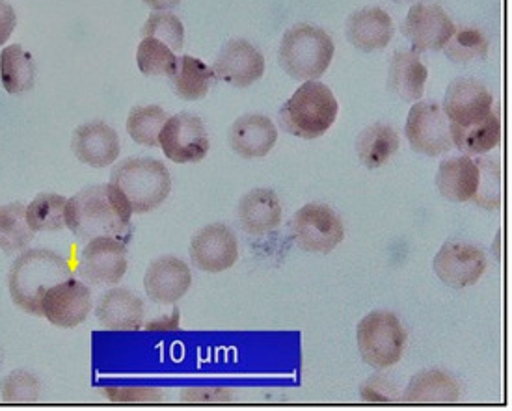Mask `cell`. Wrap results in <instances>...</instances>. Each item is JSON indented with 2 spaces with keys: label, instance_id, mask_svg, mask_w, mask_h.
I'll use <instances>...</instances> for the list:
<instances>
[{
  "label": "cell",
  "instance_id": "cell-29",
  "mask_svg": "<svg viewBox=\"0 0 512 411\" xmlns=\"http://www.w3.org/2000/svg\"><path fill=\"white\" fill-rule=\"evenodd\" d=\"M453 147L460 149L468 157H479L498 147L501 140V123L498 112L490 114L485 121L472 127L449 125Z\"/></svg>",
  "mask_w": 512,
  "mask_h": 411
},
{
  "label": "cell",
  "instance_id": "cell-9",
  "mask_svg": "<svg viewBox=\"0 0 512 411\" xmlns=\"http://www.w3.org/2000/svg\"><path fill=\"white\" fill-rule=\"evenodd\" d=\"M159 147L176 164H194L209 153V134L198 116L187 112L168 118L159 134Z\"/></svg>",
  "mask_w": 512,
  "mask_h": 411
},
{
  "label": "cell",
  "instance_id": "cell-33",
  "mask_svg": "<svg viewBox=\"0 0 512 411\" xmlns=\"http://www.w3.org/2000/svg\"><path fill=\"white\" fill-rule=\"evenodd\" d=\"M166 120L168 114L157 105L131 108L127 118V133L140 146L159 147V134Z\"/></svg>",
  "mask_w": 512,
  "mask_h": 411
},
{
  "label": "cell",
  "instance_id": "cell-20",
  "mask_svg": "<svg viewBox=\"0 0 512 411\" xmlns=\"http://www.w3.org/2000/svg\"><path fill=\"white\" fill-rule=\"evenodd\" d=\"M276 140L278 131L267 116L246 114L231 125L230 147L243 159L267 157Z\"/></svg>",
  "mask_w": 512,
  "mask_h": 411
},
{
  "label": "cell",
  "instance_id": "cell-3",
  "mask_svg": "<svg viewBox=\"0 0 512 411\" xmlns=\"http://www.w3.org/2000/svg\"><path fill=\"white\" fill-rule=\"evenodd\" d=\"M339 105L332 90L319 80H306L280 108V127L287 134L315 140L321 138L337 118Z\"/></svg>",
  "mask_w": 512,
  "mask_h": 411
},
{
  "label": "cell",
  "instance_id": "cell-4",
  "mask_svg": "<svg viewBox=\"0 0 512 411\" xmlns=\"http://www.w3.org/2000/svg\"><path fill=\"white\" fill-rule=\"evenodd\" d=\"M336 53L334 40L323 28L295 25L283 34L278 60L283 71L295 80H317L323 77Z\"/></svg>",
  "mask_w": 512,
  "mask_h": 411
},
{
  "label": "cell",
  "instance_id": "cell-42",
  "mask_svg": "<svg viewBox=\"0 0 512 411\" xmlns=\"http://www.w3.org/2000/svg\"><path fill=\"white\" fill-rule=\"evenodd\" d=\"M179 2L181 0H144V4L149 6L151 10H155V12H168V10L176 8Z\"/></svg>",
  "mask_w": 512,
  "mask_h": 411
},
{
  "label": "cell",
  "instance_id": "cell-14",
  "mask_svg": "<svg viewBox=\"0 0 512 411\" xmlns=\"http://www.w3.org/2000/svg\"><path fill=\"white\" fill-rule=\"evenodd\" d=\"M190 259L202 272L218 274L230 270L239 259V240L224 224H209L190 240Z\"/></svg>",
  "mask_w": 512,
  "mask_h": 411
},
{
  "label": "cell",
  "instance_id": "cell-31",
  "mask_svg": "<svg viewBox=\"0 0 512 411\" xmlns=\"http://www.w3.org/2000/svg\"><path fill=\"white\" fill-rule=\"evenodd\" d=\"M488 49H490V41L481 30L464 27L455 28L453 36L445 43L442 51L453 64L468 66L473 62L486 60Z\"/></svg>",
  "mask_w": 512,
  "mask_h": 411
},
{
  "label": "cell",
  "instance_id": "cell-22",
  "mask_svg": "<svg viewBox=\"0 0 512 411\" xmlns=\"http://www.w3.org/2000/svg\"><path fill=\"white\" fill-rule=\"evenodd\" d=\"M395 27L390 14L382 8H364L358 10L347 21V38L352 47L364 53L382 51L393 40Z\"/></svg>",
  "mask_w": 512,
  "mask_h": 411
},
{
  "label": "cell",
  "instance_id": "cell-10",
  "mask_svg": "<svg viewBox=\"0 0 512 411\" xmlns=\"http://www.w3.org/2000/svg\"><path fill=\"white\" fill-rule=\"evenodd\" d=\"M77 272L90 285H118L127 272V246L116 237L88 240L79 255Z\"/></svg>",
  "mask_w": 512,
  "mask_h": 411
},
{
  "label": "cell",
  "instance_id": "cell-18",
  "mask_svg": "<svg viewBox=\"0 0 512 411\" xmlns=\"http://www.w3.org/2000/svg\"><path fill=\"white\" fill-rule=\"evenodd\" d=\"M71 147L75 157L92 168H107L122 151L120 136L105 121H90L75 129Z\"/></svg>",
  "mask_w": 512,
  "mask_h": 411
},
{
  "label": "cell",
  "instance_id": "cell-28",
  "mask_svg": "<svg viewBox=\"0 0 512 411\" xmlns=\"http://www.w3.org/2000/svg\"><path fill=\"white\" fill-rule=\"evenodd\" d=\"M0 80L4 90L12 95L30 92L36 82L32 54L17 43L4 47L0 53Z\"/></svg>",
  "mask_w": 512,
  "mask_h": 411
},
{
  "label": "cell",
  "instance_id": "cell-25",
  "mask_svg": "<svg viewBox=\"0 0 512 411\" xmlns=\"http://www.w3.org/2000/svg\"><path fill=\"white\" fill-rule=\"evenodd\" d=\"M427 79L429 71L419 60V54L399 51L391 56L388 90L395 97L403 99L406 103H418L425 93Z\"/></svg>",
  "mask_w": 512,
  "mask_h": 411
},
{
  "label": "cell",
  "instance_id": "cell-19",
  "mask_svg": "<svg viewBox=\"0 0 512 411\" xmlns=\"http://www.w3.org/2000/svg\"><path fill=\"white\" fill-rule=\"evenodd\" d=\"M95 317L110 332H135L144 326L142 298L127 289H110L95 305Z\"/></svg>",
  "mask_w": 512,
  "mask_h": 411
},
{
  "label": "cell",
  "instance_id": "cell-6",
  "mask_svg": "<svg viewBox=\"0 0 512 411\" xmlns=\"http://www.w3.org/2000/svg\"><path fill=\"white\" fill-rule=\"evenodd\" d=\"M356 343L365 363L377 371L397 365L406 348L403 322L390 311H373L360 320Z\"/></svg>",
  "mask_w": 512,
  "mask_h": 411
},
{
  "label": "cell",
  "instance_id": "cell-43",
  "mask_svg": "<svg viewBox=\"0 0 512 411\" xmlns=\"http://www.w3.org/2000/svg\"><path fill=\"white\" fill-rule=\"evenodd\" d=\"M393 2H416V0H393Z\"/></svg>",
  "mask_w": 512,
  "mask_h": 411
},
{
  "label": "cell",
  "instance_id": "cell-17",
  "mask_svg": "<svg viewBox=\"0 0 512 411\" xmlns=\"http://www.w3.org/2000/svg\"><path fill=\"white\" fill-rule=\"evenodd\" d=\"M190 285L192 272L189 265L174 255L155 259L144 276V289L149 300L155 304H177L189 292Z\"/></svg>",
  "mask_w": 512,
  "mask_h": 411
},
{
  "label": "cell",
  "instance_id": "cell-26",
  "mask_svg": "<svg viewBox=\"0 0 512 411\" xmlns=\"http://www.w3.org/2000/svg\"><path fill=\"white\" fill-rule=\"evenodd\" d=\"M401 140L397 131L388 123H373L364 129L356 140L358 159L369 170L382 168L399 151Z\"/></svg>",
  "mask_w": 512,
  "mask_h": 411
},
{
  "label": "cell",
  "instance_id": "cell-37",
  "mask_svg": "<svg viewBox=\"0 0 512 411\" xmlns=\"http://www.w3.org/2000/svg\"><path fill=\"white\" fill-rule=\"evenodd\" d=\"M477 166L481 172V181L477 194L473 196V203L486 211H498L501 205V172L496 160L477 159Z\"/></svg>",
  "mask_w": 512,
  "mask_h": 411
},
{
  "label": "cell",
  "instance_id": "cell-7",
  "mask_svg": "<svg viewBox=\"0 0 512 411\" xmlns=\"http://www.w3.org/2000/svg\"><path fill=\"white\" fill-rule=\"evenodd\" d=\"M291 235L300 250L324 255L334 252L343 242L345 226L332 207L308 203L293 216Z\"/></svg>",
  "mask_w": 512,
  "mask_h": 411
},
{
  "label": "cell",
  "instance_id": "cell-32",
  "mask_svg": "<svg viewBox=\"0 0 512 411\" xmlns=\"http://www.w3.org/2000/svg\"><path fill=\"white\" fill-rule=\"evenodd\" d=\"M66 203L60 194H40L27 207V222L34 233L62 231L66 227Z\"/></svg>",
  "mask_w": 512,
  "mask_h": 411
},
{
  "label": "cell",
  "instance_id": "cell-27",
  "mask_svg": "<svg viewBox=\"0 0 512 411\" xmlns=\"http://www.w3.org/2000/svg\"><path fill=\"white\" fill-rule=\"evenodd\" d=\"M168 79L177 97L185 101L203 99L216 82L213 67L189 54L179 56L176 71Z\"/></svg>",
  "mask_w": 512,
  "mask_h": 411
},
{
  "label": "cell",
  "instance_id": "cell-12",
  "mask_svg": "<svg viewBox=\"0 0 512 411\" xmlns=\"http://www.w3.org/2000/svg\"><path fill=\"white\" fill-rule=\"evenodd\" d=\"M455 23L438 4L418 2L406 15L403 34L412 43V53L442 51L455 32Z\"/></svg>",
  "mask_w": 512,
  "mask_h": 411
},
{
  "label": "cell",
  "instance_id": "cell-13",
  "mask_svg": "<svg viewBox=\"0 0 512 411\" xmlns=\"http://www.w3.org/2000/svg\"><path fill=\"white\" fill-rule=\"evenodd\" d=\"M92 311V291L86 283L66 279L45 292L41 300V317L56 328H75L88 319Z\"/></svg>",
  "mask_w": 512,
  "mask_h": 411
},
{
  "label": "cell",
  "instance_id": "cell-23",
  "mask_svg": "<svg viewBox=\"0 0 512 411\" xmlns=\"http://www.w3.org/2000/svg\"><path fill=\"white\" fill-rule=\"evenodd\" d=\"M479 181H481L479 166L468 155L444 160L436 173L438 192L442 194V198L455 203L472 201L473 196L477 194Z\"/></svg>",
  "mask_w": 512,
  "mask_h": 411
},
{
  "label": "cell",
  "instance_id": "cell-34",
  "mask_svg": "<svg viewBox=\"0 0 512 411\" xmlns=\"http://www.w3.org/2000/svg\"><path fill=\"white\" fill-rule=\"evenodd\" d=\"M177 60L179 56L155 38H142L136 51V64L146 77H170L176 71Z\"/></svg>",
  "mask_w": 512,
  "mask_h": 411
},
{
  "label": "cell",
  "instance_id": "cell-39",
  "mask_svg": "<svg viewBox=\"0 0 512 411\" xmlns=\"http://www.w3.org/2000/svg\"><path fill=\"white\" fill-rule=\"evenodd\" d=\"M360 397L364 402H377V404H395L401 400V393L397 389V384L382 376L375 374L371 376L360 389Z\"/></svg>",
  "mask_w": 512,
  "mask_h": 411
},
{
  "label": "cell",
  "instance_id": "cell-15",
  "mask_svg": "<svg viewBox=\"0 0 512 411\" xmlns=\"http://www.w3.org/2000/svg\"><path fill=\"white\" fill-rule=\"evenodd\" d=\"M442 108L449 125L472 127L494 114V97L479 80L457 79L449 84Z\"/></svg>",
  "mask_w": 512,
  "mask_h": 411
},
{
  "label": "cell",
  "instance_id": "cell-2",
  "mask_svg": "<svg viewBox=\"0 0 512 411\" xmlns=\"http://www.w3.org/2000/svg\"><path fill=\"white\" fill-rule=\"evenodd\" d=\"M73 278L66 257L51 250H27L14 261L8 274L10 296L19 309L41 317V300L54 285Z\"/></svg>",
  "mask_w": 512,
  "mask_h": 411
},
{
  "label": "cell",
  "instance_id": "cell-1",
  "mask_svg": "<svg viewBox=\"0 0 512 411\" xmlns=\"http://www.w3.org/2000/svg\"><path fill=\"white\" fill-rule=\"evenodd\" d=\"M131 216V203L112 183L84 188L66 203V227L81 240L123 239L131 231Z\"/></svg>",
  "mask_w": 512,
  "mask_h": 411
},
{
  "label": "cell",
  "instance_id": "cell-36",
  "mask_svg": "<svg viewBox=\"0 0 512 411\" xmlns=\"http://www.w3.org/2000/svg\"><path fill=\"white\" fill-rule=\"evenodd\" d=\"M0 395L8 404H32L41 397V384L38 376L28 371L10 372L0 382Z\"/></svg>",
  "mask_w": 512,
  "mask_h": 411
},
{
  "label": "cell",
  "instance_id": "cell-40",
  "mask_svg": "<svg viewBox=\"0 0 512 411\" xmlns=\"http://www.w3.org/2000/svg\"><path fill=\"white\" fill-rule=\"evenodd\" d=\"M181 400L183 402H196V404H220V402H231L233 400V391L228 387H185L181 391Z\"/></svg>",
  "mask_w": 512,
  "mask_h": 411
},
{
  "label": "cell",
  "instance_id": "cell-41",
  "mask_svg": "<svg viewBox=\"0 0 512 411\" xmlns=\"http://www.w3.org/2000/svg\"><path fill=\"white\" fill-rule=\"evenodd\" d=\"M15 25H17V15H15L14 6L8 4L6 0H0V45L10 40Z\"/></svg>",
  "mask_w": 512,
  "mask_h": 411
},
{
  "label": "cell",
  "instance_id": "cell-8",
  "mask_svg": "<svg viewBox=\"0 0 512 411\" xmlns=\"http://www.w3.org/2000/svg\"><path fill=\"white\" fill-rule=\"evenodd\" d=\"M405 134L410 147L427 157H440L453 149L444 108L432 101H418V105L410 108Z\"/></svg>",
  "mask_w": 512,
  "mask_h": 411
},
{
  "label": "cell",
  "instance_id": "cell-5",
  "mask_svg": "<svg viewBox=\"0 0 512 411\" xmlns=\"http://www.w3.org/2000/svg\"><path fill=\"white\" fill-rule=\"evenodd\" d=\"M110 183L120 188L131 203L133 214H146L159 209L170 196L172 177L157 159H125L112 173Z\"/></svg>",
  "mask_w": 512,
  "mask_h": 411
},
{
  "label": "cell",
  "instance_id": "cell-30",
  "mask_svg": "<svg viewBox=\"0 0 512 411\" xmlns=\"http://www.w3.org/2000/svg\"><path fill=\"white\" fill-rule=\"evenodd\" d=\"M34 231L27 222V207L10 203L0 207V250L4 253L23 252L34 240Z\"/></svg>",
  "mask_w": 512,
  "mask_h": 411
},
{
  "label": "cell",
  "instance_id": "cell-35",
  "mask_svg": "<svg viewBox=\"0 0 512 411\" xmlns=\"http://www.w3.org/2000/svg\"><path fill=\"white\" fill-rule=\"evenodd\" d=\"M142 38H155L179 53L185 45V27L177 15L170 12H155L149 15L142 27Z\"/></svg>",
  "mask_w": 512,
  "mask_h": 411
},
{
  "label": "cell",
  "instance_id": "cell-38",
  "mask_svg": "<svg viewBox=\"0 0 512 411\" xmlns=\"http://www.w3.org/2000/svg\"><path fill=\"white\" fill-rule=\"evenodd\" d=\"M110 402L123 404H146V402H162L166 395L159 387H105L101 391Z\"/></svg>",
  "mask_w": 512,
  "mask_h": 411
},
{
  "label": "cell",
  "instance_id": "cell-11",
  "mask_svg": "<svg viewBox=\"0 0 512 411\" xmlns=\"http://www.w3.org/2000/svg\"><path fill=\"white\" fill-rule=\"evenodd\" d=\"M432 268L442 283L451 289L472 287L486 272V255L470 242L451 240L436 253Z\"/></svg>",
  "mask_w": 512,
  "mask_h": 411
},
{
  "label": "cell",
  "instance_id": "cell-16",
  "mask_svg": "<svg viewBox=\"0 0 512 411\" xmlns=\"http://www.w3.org/2000/svg\"><path fill=\"white\" fill-rule=\"evenodd\" d=\"M211 67L216 80L235 88H248L263 77L265 58L250 41L231 40L220 49Z\"/></svg>",
  "mask_w": 512,
  "mask_h": 411
},
{
  "label": "cell",
  "instance_id": "cell-24",
  "mask_svg": "<svg viewBox=\"0 0 512 411\" xmlns=\"http://www.w3.org/2000/svg\"><path fill=\"white\" fill-rule=\"evenodd\" d=\"M460 393V384L455 376L440 369H431L410 378L401 400L406 404H455L459 402Z\"/></svg>",
  "mask_w": 512,
  "mask_h": 411
},
{
  "label": "cell",
  "instance_id": "cell-21",
  "mask_svg": "<svg viewBox=\"0 0 512 411\" xmlns=\"http://www.w3.org/2000/svg\"><path fill=\"white\" fill-rule=\"evenodd\" d=\"M237 218L248 235H267L282 224V201L274 190L256 188L239 201Z\"/></svg>",
  "mask_w": 512,
  "mask_h": 411
}]
</instances>
